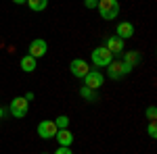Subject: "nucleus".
Instances as JSON below:
<instances>
[{"instance_id":"nucleus-1","label":"nucleus","mask_w":157,"mask_h":154,"mask_svg":"<svg viewBox=\"0 0 157 154\" xmlns=\"http://www.w3.org/2000/svg\"><path fill=\"white\" fill-rule=\"evenodd\" d=\"M97 9H98L101 17H103L105 21H113V19H117V15H120V2H117V0H98Z\"/></svg>"},{"instance_id":"nucleus-2","label":"nucleus","mask_w":157,"mask_h":154,"mask_svg":"<svg viewBox=\"0 0 157 154\" xmlns=\"http://www.w3.org/2000/svg\"><path fill=\"white\" fill-rule=\"evenodd\" d=\"M130 71H132V67L124 60H111L107 65V77H111L113 81H120L124 77H128Z\"/></svg>"},{"instance_id":"nucleus-3","label":"nucleus","mask_w":157,"mask_h":154,"mask_svg":"<svg viewBox=\"0 0 157 154\" xmlns=\"http://www.w3.org/2000/svg\"><path fill=\"white\" fill-rule=\"evenodd\" d=\"M9 113H11V117L15 119H23L25 115H27V110H29V102L25 100L23 96H15L11 100V106L6 108Z\"/></svg>"},{"instance_id":"nucleus-4","label":"nucleus","mask_w":157,"mask_h":154,"mask_svg":"<svg viewBox=\"0 0 157 154\" xmlns=\"http://www.w3.org/2000/svg\"><path fill=\"white\" fill-rule=\"evenodd\" d=\"M90 60L94 63V67L101 69V67H107L109 63L113 60V54H111L105 46H97L94 50H92V54H90Z\"/></svg>"},{"instance_id":"nucleus-5","label":"nucleus","mask_w":157,"mask_h":154,"mask_svg":"<svg viewBox=\"0 0 157 154\" xmlns=\"http://www.w3.org/2000/svg\"><path fill=\"white\" fill-rule=\"evenodd\" d=\"M46 52H48V42H46V40H42V38L32 40V42H29V46H27V54H29V56H34V59H42Z\"/></svg>"},{"instance_id":"nucleus-6","label":"nucleus","mask_w":157,"mask_h":154,"mask_svg":"<svg viewBox=\"0 0 157 154\" xmlns=\"http://www.w3.org/2000/svg\"><path fill=\"white\" fill-rule=\"evenodd\" d=\"M57 125H55V121H50V119H44V121H40L38 123V135L42 138V140H52L55 135H57Z\"/></svg>"},{"instance_id":"nucleus-7","label":"nucleus","mask_w":157,"mask_h":154,"mask_svg":"<svg viewBox=\"0 0 157 154\" xmlns=\"http://www.w3.org/2000/svg\"><path fill=\"white\" fill-rule=\"evenodd\" d=\"M82 81H84L86 88H90V90H98V88H103V83H105V75L101 71H88L82 77Z\"/></svg>"},{"instance_id":"nucleus-8","label":"nucleus","mask_w":157,"mask_h":154,"mask_svg":"<svg viewBox=\"0 0 157 154\" xmlns=\"http://www.w3.org/2000/svg\"><path fill=\"white\" fill-rule=\"evenodd\" d=\"M90 71V65H88V60H84V59H75V60H71V65H69V73H71L73 77H84L86 73Z\"/></svg>"},{"instance_id":"nucleus-9","label":"nucleus","mask_w":157,"mask_h":154,"mask_svg":"<svg viewBox=\"0 0 157 154\" xmlns=\"http://www.w3.org/2000/svg\"><path fill=\"white\" fill-rule=\"evenodd\" d=\"M105 48H107L111 54H121L124 48H126V40H121V38H117V36H111V38H107Z\"/></svg>"},{"instance_id":"nucleus-10","label":"nucleus","mask_w":157,"mask_h":154,"mask_svg":"<svg viewBox=\"0 0 157 154\" xmlns=\"http://www.w3.org/2000/svg\"><path fill=\"white\" fill-rule=\"evenodd\" d=\"M115 36L121 38V40H130L134 36V25L130 21H121L117 27H115Z\"/></svg>"},{"instance_id":"nucleus-11","label":"nucleus","mask_w":157,"mask_h":154,"mask_svg":"<svg viewBox=\"0 0 157 154\" xmlns=\"http://www.w3.org/2000/svg\"><path fill=\"white\" fill-rule=\"evenodd\" d=\"M19 67H21L23 73H32V71H36L38 60L34 59V56H29V54H25V56H21V60H19Z\"/></svg>"},{"instance_id":"nucleus-12","label":"nucleus","mask_w":157,"mask_h":154,"mask_svg":"<svg viewBox=\"0 0 157 154\" xmlns=\"http://www.w3.org/2000/svg\"><path fill=\"white\" fill-rule=\"evenodd\" d=\"M55 138H57L59 146H67V148H71V144H73V133H71L69 129H59Z\"/></svg>"},{"instance_id":"nucleus-13","label":"nucleus","mask_w":157,"mask_h":154,"mask_svg":"<svg viewBox=\"0 0 157 154\" xmlns=\"http://www.w3.org/2000/svg\"><path fill=\"white\" fill-rule=\"evenodd\" d=\"M124 63H128V65H130V67H136V65H140V63H143V56H140V52H136V50H128V52H126V54H124Z\"/></svg>"},{"instance_id":"nucleus-14","label":"nucleus","mask_w":157,"mask_h":154,"mask_svg":"<svg viewBox=\"0 0 157 154\" xmlns=\"http://www.w3.org/2000/svg\"><path fill=\"white\" fill-rule=\"evenodd\" d=\"M80 96H82L84 100H88V102H97V100H98L97 90H90V88H86V85L80 88Z\"/></svg>"},{"instance_id":"nucleus-15","label":"nucleus","mask_w":157,"mask_h":154,"mask_svg":"<svg viewBox=\"0 0 157 154\" xmlns=\"http://www.w3.org/2000/svg\"><path fill=\"white\" fill-rule=\"evenodd\" d=\"M27 6L36 13H42L46 6H48V0H27Z\"/></svg>"},{"instance_id":"nucleus-16","label":"nucleus","mask_w":157,"mask_h":154,"mask_svg":"<svg viewBox=\"0 0 157 154\" xmlns=\"http://www.w3.org/2000/svg\"><path fill=\"white\" fill-rule=\"evenodd\" d=\"M55 125H57V129H67L69 127V117L67 115H59L55 119Z\"/></svg>"},{"instance_id":"nucleus-17","label":"nucleus","mask_w":157,"mask_h":154,"mask_svg":"<svg viewBox=\"0 0 157 154\" xmlns=\"http://www.w3.org/2000/svg\"><path fill=\"white\" fill-rule=\"evenodd\" d=\"M147 131H149V135H151V138L155 140V138H157V125H155V121H151V123H149Z\"/></svg>"},{"instance_id":"nucleus-18","label":"nucleus","mask_w":157,"mask_h":154,"mask_svg":"<svg viewBox=\"0 0 157 154\" xmlns=\"http://www.w3.org/2000/svg\"><path fill=\"white\" fill-rule=\"evenodd\" d=\"M147 117H149V121H155V117H157V108H155V106H149V108H147Z\"/></svg>"},{"instance_id":"nucleus-19","label":"nucleus","mask_w":157,"mask_h":154,"mask_svg":"<svg viewBox=\"0 0 157 154\" xmlns=\"http://www.w3.org/2000/svg\"><path fill=\"white\" fill-rule=\"evenodd\" d=\"M55 154H73V152H71V148H67V146H59L55 150Z\"/></svg>"},{"instance_id":"nucleus-20","label":"nucleus","mask_w":157,"mask_h":154,"mask_svg":"<svg viewBox=\"0 0 157 154\" xmlns=\"http://www.w3.org/2000/svg\"><path fill=\"white\" fill-rule=\"evenodd\" d=\"M97 2L98 0H84V6L86 9H97Z\"/></svg>"},{"instance_id":"nucleus-21","label":"nucleus","mask_w":157,"mask_h":154,"mask_svg":"<svg viewBox=\"0 0 157 154\" xmlns=\"http://www.w3.org/2000/svg\"><path fill=\"white\" fill-rule=\"evenodd\" d=\"M23 98H25V100H27V102H29V100H34V94H32V92H27V94H25Z\"/></svg>"},{"instance_id":"nucleus-22","label":"nucleus","mask_w":157,"mask_h":154,"mask_svg":"<svg viewBox=\"0 0 157 154\" xmlns=\"http://www.w3.org/2000/svg\"><path fill=\"white\" fill-rule=\"evenodd\" d=\"M4 115H6V108H2V106H0V119L4 117Z\"/></svg>"},{"instance_id":"nucleus-23","label":"nucleus","mask_w":157,"mask_h":154,"mask_svg":"<svg viewBox=\"0 0 157 154\" xmlns=\"http://www.w3.org/2000/svg\"><path fill=\"white\" fill-rule=\"evenodd\" d=\"M13 2H15V4H25L27 0H13Z\"/></svg>"},{"instance_id":"nucleus-24","label":"nucleus","mask_w":157,"mask_h":154,"mask_svg":"<svg viewBox=\"0 0 157 154\" xmlns=\"http://www.w3.org/2000/svg\"><path fill=\"white\" fill-rule=\"evenodd\" d=\"M42 154H46V152H42Z\"/></svg>"}]
</instances>
